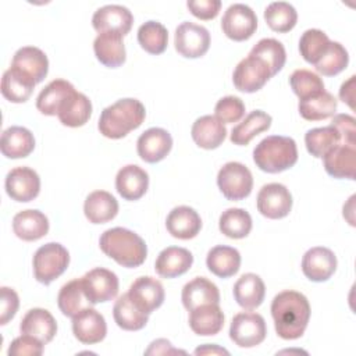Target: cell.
Here are the masks:
<instances>
[{
	"label": "cell",
	"mask_w": 356,
	"mask_h": 356,
	"mask_svg": "<svg viewBox=\"0 0 356 356\" xmlns=\"http://www.w3.org/2000/svg\"><path fill=\"white\" fill-rule=\"evenodd\" d=\"M271 115L263 110H253L249 113L242 122L235 125L231 131L229 139L234 145L245 146L248 145L256 135L267 131L271 127Z\"/></svg>",
	"instance_id": "8d00e7d4"
},
{
	"label": "cell",
	"mask_w": 356,
	"mask_h": 356,
	"mask_svg": "<svg viewBox=\"0 0 356 356\" xmlns=\"http://www.w3.org/2000/svg\"><path fill=\"white\" fill-rule=\"evenodd\" d=\"M36 82L28 74L10 67L1 78V95L11 103H24L31 97Z\"/></svg>",
	"instance_id": "836d02e7"
},
{
	"label": "cell",
	"mask_w": 356,
	"mask_h": 356,
	"mask_svg": "<svg viewBox=\"0 0 356 356\" xmlns=\"http://www.w3.org/2000/svg\"><path fill=\"white\" fill-rule=\"evenodd\" d=\"M264 296L266 286L257 274L246 273L241 275L234 285V298L236 303L246 310L259 307L263 303Z\"/></svg>",
	"instance_id": "d6a6232c"
},
{
	"label": "cell",
	"mask_w": 356,
	"mask_h": 356,
	"mask_svg": "<svg viewBox=\"0 0 356 356\" xmlns=\"http://www.w3.org/2000/svg\"><path fill=\"white\" fill-rule=\"evenodd\" d=\"M145 117V106L138 99L125 97L103 108L97 128L106 138L121 139L131 131L139 128Z\"/></svg>",
	"instance_id": "3957f363"
},
{
	"label": "cell",
	"mask_w": 356,
	"mask_h": 356,
	"mask_svg": "<svg viewBox=\"0 0 356 356\" xmlns=\"http://www.w3.org/2000/svg\"><path fill=\"white\" fill-rule=\"evenodd\" d=\"M217 185L228 200H242L253 189V177L245 164L228 161L217 174Z\"/></svg>",
	"instance_id": "8992f818"
},
{
	"label": "cell",
	"mask_w": 356,
	"mask_h": 356,
	"mask_svg": "<svg viewBox=\"0 0 356 356\" xmlns=\"http://www.w3.org/2000/svg\"><path fill=\"white\" fill-rule=\"evenodd\" d=\"M355 75H352L348 81H345L342 85H341V89H339V97L343 103H346L352 110L355 108V104H353V100H355Z\"/></svg>",
	"instance_id": "11a10c76"
},
{
	"label": "cell",
	"mask_w": 356,
	"mask_h": 356,
	"mask_svg": "<svg viewBox=\"0 0 356 356\" xmlns=\"http://www.w3.org/2000/svg\"><path fill=\"white\" fill-rule=\"evenodd\" d=\"M129 299L146 314H150L159 309L165 298L163 284L153 277H139L136 278L127 292Z\"/></svg>",
	"instance_id": "2e32d148"
},
{
	"label": "cell",
	"mask_w": 356,
	"mask_h": 356,
	"mask_svg": "<svg viewBox=\"0 0 356 356\" xmlns=\"http://www.w3.org/2000/svg\"><path fill=\"white\" fill-rule=\"evenodd\" d=\"M267 335V325L261 314L242 312L234 316L229 325V338L239 348L260 345Z\"/></svg>",
	"instance_id": "52a82bcc"
},
{
	"label": "cell",
	"mask_w": 356,
	"mask_h": 356,
	"mask_svg": "<svg viewBox=\"0 0 356 356\" xmlns=\"http://www.w3.org/2000/svg\"><path fill=\"white\" fill-rule=\"evenodd\" d=\"M356 120L353 115L349 114H335L332 115V121H331V127H334L341 138V143L342 145H348V146H353L356 147V128H355Z\"/></svg>",
	"instance_id": "816d5d0a"
},
{
	"label": "cell",
	"mask_w": 356,
	"mask_h": 356,
	"mask_svg": "<svg viewBox=\"0 0 356 356\" xmlns=\"http://www.w3.org/2000/svg\"><path fill=\"white\" fill-rule=\"evenodd\" d=\"M13 231L22 241H38L49 232V220L39 210H22L13 218Z\"/></svg>",
	"instance_id": "484cf974"
},
{
	"label": "cell",
	"mask_w": 356,
	"mask_h": 356,
	"mask_svg": "<svg viewBox=\"0 0 356 356\" xmlns=\"http://www.w3.org/2000/svg\"><path fill=\"white\" fill-rule=\"evenodd\" d=\"M193 142L202 149H217L227 136L225 125L214 115L199 117L191 129Z\"/></svg>",
	"instance_id": "83f0119b"
},
{
	"label": "cell",
	"mask_w": 356,
	"mask_h": 356,
	"mask_svg": "<svg viewBox=\"0 0 356 356\" xmlns=\"http://www.w3.org/2000/svg\"><path fill=\"white\" fill-rule=\"evenodd\" d=\"M214 113L222 124L238 122L245 115V104L238 96H224L216 103Z\"/></svg>",
	"instance_id": "681fc988"
},
{
	"label": "cell",
	"mask_w": 356,
	"mask_h": 356,
	"mask_svg": "<svg viewBox=\"0 0 356 356\" xmlns=\"http://www.w3.org/2000/svg\"><path fill=\"white\" fill-rule=\"evenodd\" d=\"M96 58L108 68H117L125 63L127 51L122 36L118 33H99L93 42Z\"/></svg>",
	"instance_id": "4dcf8cb0"
},
{
	"label": "cell",
	"mask_w": 356,
	"mask_h": 356,
	"mask_svg": "<svg viewBox=\"0 0 356 356\" xmlns=\"http://www.w3.org/2000/svg\"><path fill=\"white\" fill-rule=\"evenodd\" d=\"M165 227L174 238L192 239L202 228V218L195 209L189 206H177L168 213Z\"/></svg>",
	"instance_id": "44dd1931"
},
{
	"label": "cell",
	"mask_w": 356,
	"mask_h": 356,
	"mask_svg": "<svg viewBox=\"0 0 356 356\" xmlns=\"http://www.w3.org/2000/svg\"><path fill=\"white\" fill-rule=\"evenodd\" d=\"M323 164L325 172L334 178L355 179L356 147L339 143L323 156Z\"/></svg>",
	"instance_id": "603a6c76"
},
{
	"label": "cell",
	"mask_w": 356,
	"mask_h": 356,
	"mask_svg": "<svg viewBox=\"0 0 356 356\" xmlns=\"http://www.w3.org/2000/svg\"><path fill=\"white\" fill-rule=\"evenodd\" d=\"M188 10L199 19H213L218 15L221 8L220 0H189L186 3Z\"/></svg>",
	"instance_id": "db71d44e"
},
{
	"label": "cell",
	"mask_w": 356,
	"mask_h": 356,
	"mask_svg": "<svg viewBox=\"0 0 356 356\" xmlns=\"http://www.w3.org/2000/svg\"><path fill=\"white\" fill-rule=\"evenodd\" d=\"M75 92L71 82L65 79H53L36 97V108L44 115H57L65 99Z\"/></svg>",
	"instance_id": "1f68e13d"
},
{
	"label": "cell",
	"mask_w": 356,
	"mask_h": 356,
	"mask_svg": "<svg viewBox=\"0 0 356 356\" xmlns=\"http://www.w3.org/2000/svg\"><path fill=\"white\" fill-rule=\"evenodd\" d=\"M35 149L33 134L25 127H10L3 131L0 150L7 159H24Z\"/></svg>",
	"instance_id": "4316f807"
},
{
	"label": "cell",
	"mask_w": 356,
	"mask_h": 356,
	"mask_svg": "<svg viewBox=\"0 0 356 356\" xmlns=\"http://www.w3.org/2000/svg\"><path fill=\"white\" fill-rule=\"evenodd\" d=\"M193 263L192 253L179 246H168L163 249L154 263L156 273L163 278H175L185 274Z\"/></svg>",
	"instance_id": "7402d4cb"
},
{
	"label": "cell",
	"mask_w": 356,
	"mask_h": 356,
	"mask_svg": "<svg viewBox=\"0 0 356 356\" xmlns=\"http://www.w3.org/2000/svg\"><path fill=\"white\" fill-rule=\"evenodd\" d=\"M134 24L132 13L120 4H107L97 8L92 17V25L99 33H118L125 36Z\"/></svg>",
	"instance_id": "5bb4252c"
},
{
	"label": "cell",
	"mask_w": 356,
	"mask_h": 356,
	"mask_svg": "<svg viewBox=\"0 0 356 356\" xmlns=\"http://www.w3.org/2000/svg\"><path fill=\"white\" fill-rule=\"evenodd\" d=\"M83 291L92 305L113 300L120 289V281L115 273L104 267L89 270L81 277Z\"/></svg>",
	"instance_id": "30bf717a"
},
{
	"label": "cell",
	"mask_w": 356,
	"mask_h": 356,
	"mask_svg": "<svg viewBox=\"0 0 356 356\" xmlns=\"http://www.w3.org/2000/svg\"><path fill=\"white\" fill-rule=\"evenodd\" d=\"M182 305L186 310H193L197 306L220 303V291L214 282L206 277H195L192 281L186 282L181 293Z\"/></svg>",
	"instance_id": "cb8c5ba5"
},
{
	"label": "cell",
	"mask_w": 356,
	"mask_h": 356,
	"mask_svg": "<svg viewBox=\"0 0 356 356\" xmlns=\"http://www.w3.org/2000/svg\"><path fill=\"white\" fill-rule=\"evenodd\" d=\"M337 270V256L324 246L310 248L302 257V271L313 282H324Z\"/></svg>",
	"instance_id": "9a60e30c"
},
{
	"label": "cell",
	"mask_w": 356,
	"mask_h": 356,
	"mask_svg": "<svg viewBox=\"0 0 356 356\" xmlns=\"http://www.w3.org/2000/svg\"><path fill=\"white\" fill-rule=\"evenodd\" d=\"M195 355H229V352L224 348H220L218 345L206 343V345L195 349Z\"/></svg>",
	"instance_id": "6f0895ef"
},
{
	"label": "cell",
	"mask_w": 356,
	"mask_h": 356,
	"mask_svg": "<svg viewBox=\"0 0 356 356\" xmlns=\"http://www.w3.org/2000/svg\"><path fill=\"white\" fill-rule=\"evenodd\" d=\"M221 28L227 38L235 42L246 40L256 32V13L243 3H234L225 10L221 19Z\"/></svg>",
	"instance_id": "9c48e42d"
},
{
	"label": "cell",
	"mask_w": 356,
	"mask_h": 356,
	"mask_svg": "<svg viewBox=\"0 0 356 356\" xmlns=\"http://www.w3.org/2000/svg\"><path fill=\"white\" fill-rule=\"evenodd\" d=\"M43 345L35 337L22 334L10 343L7 353L10 356H39L43 353Z\"/></svg>",
	"instance_id": "f907efd6"
},
{
	"label": "cell",
	"mask_w": 356,
	"mask_h": 356,
	"mask_svg": "<svg viewBox=\"0 0 356 356\" xmlns=\"http://www.w3.org/2000/svg\"><path fill=\"white\" fill-rule=\"evenodd\" d=\"M83 213L89 222L104 224L117 216L118 202L107 191H95L86 196L83 203Z\"/></svg>",
	"instance_id": "f1b7e54d"
},
{
	"label": "cell",
	"mask_w": 356,
	"mask_h": 356,
	"mask_svg": "<svg viewBox=\"0 0 356 356\" xmlns=\"http://www.w3.org/2000/svg\"><path fill=\"white\" fill-rule=\"evenodd\" d=\"M271 76L273 74L267 64L249 54L236 64L232 74V81L238 90L253 93L260 90Z\"/></svg>",
	"instance_id": "8fae6325"
},
{
	"label": "cell",
	"mask_w": 356,
	"mask_h": 356,
	"mask_svg": "<svg viewBox=\"0 0 356 356\" xmlns=\"http://www.w3.org/2000/svg\"><path fill=\"white\" fill-rule=\"evenodd\" d=\"M32 264L36 281L49 285L67 270L70 264V253L61 243L49 242L35 252Z\"/></svg>",
	"instance_id": "5b68a950"
},
{
	"label": "cell",
	"mask_w": 356,
	"mask_h": 356,
	"mask_svg": "<svg viewBox=\"0 0 356 356\" xmlns=\"http://www.w3.org/2000/svg\"><path fill=\"white\" fill-rule=\"evenodd\" d=\"M92 115V103L89 97L81 92L71 93L63 103L57 117L65 127L78 128L88 122Z\"/></svg>",
	"instance_id": "d590c367"
},
{
	"label": "cell",
	"mask_w": 356,
	"mask_h": 356,
	"mask_svg": "<svg viewBox=\"0 0 356 356\" xmlns=\"http://www.w3.org/2000/svg\"><path fill=\"white\" fill-rule=\"evenodd\" d=\"M341 143L337 129L331 125L309 129L305 135V145L307 152L317 159H323L332 147Z\"/></svg>",
	"instance_id": "ee69618b"
},
{
	"label": "cell",
	"mask_w": 356,
	"mask_h": 356,
	"mask_svg": "<svg viewBox=\"0 0 356 356\" xmlns=\"http://www.w3.org/2000/svg\"><path fill=\"white\" fill-rule=\"evenodd\" d=\"M271 316L278 337L298 339L303 335L310 318L309 300L300 292L282 291L271 302Z\"/></svg>",
	"instance_id": "6da1fadb"
},
{
	"label": "cell",
	"mask_w": 356,
	"mask_h": 356,
	"mask_svg": "<svg viewBox=\"0 0 356 356\" xmlns=\"http://www.w3.org/2000/svg\"><path fill=\"white\" fill-rule=\"evenodd\" d=\"M256 204L261 216L271 220L284 218L292 209V195L282 184H266L257 193Z\"/></svg>",
	"instance_id": "7c38bea8"
},
{
	"label": "cell",
	"mask_w": 356,
	"mask_h": 356,
	"mask_svg": "<svg viewBox=\"0 0 356 356\" xmlns=\"http://www.w3.org/2000/svg\"><path fill=\"white\" fill-rule=\"evenodd\" d=\"M72 332L79 342L93 345L104 339L107 324L103 314L93 307H86L72 317Z\"/></svg>",
	"instance_id": "e0dca14e"
},
{
	"label": "cell",
	"mask_w": 356,
	"mask_h": 356,
	"mask_svg": "<svg viewBox=\"0 0 356 356\" xmlns=\"http://www.w3.org/2000/svg\"><path fill=\"white\" fill-rule=\"evenodd\" d=\"M177 350L171 346V342L167 339H156L150 343L149 349L145 352L146 355H165V353H177Z\"/></svg>",
	"instance_id": "9f6ffc18"
},
{
	"label": "cell",
	"mask_w": 356,
	"mask_h": 356,
	"mask_svg": "<svg viewBox=\"0 0 356 356\" xmlns=\"http://www.w3.org/2000/svg\"><path fill=\"white\" fill-rule=\"evenodd\" d=\"M0 324L6 325L17 313L19 306V298L13 288H0Z\"/></svg>",
	"instance_id": "f5cc1de1"
},
{
	"label": "cell",
	"mask_w": 356,
	"mask_h": 356,
	"mask_svg": "<svg viewBox=\"0 0 356 356\" xmlns=\"http://www.w3.org/2000/svg\"><path fill=\"white\" fill-rule=\"evenodd\" d=\"M191 330L202 337L216 335L224 327V313L218 305H202L189 313Z\"/></svg>",
	"instance_id": "f546056e"
},
{
	"label": "cell",
	"mask_w": 356,
	"mask_h": 356,
	"mask_svg": "<svg viewBox=\"0 0 356 356\" xmlns=\"http://www.w3.org/2000/svg\"><path fill=\"white\" fill-rule=\"evenodd\" d=\"M113 316L117 325L125 331L142 330L149 320V314L143 313L128 296V293L121 295L113 307Z\"/></svg>",
	"instance_id": "ab89813d"
},
{
	"label": "cell",
	"mask_w": 356,
	"mask_h": 356,
	"mask_svg": "<svg viewBox=\"0 0 356 356\" xmlns=\"http://www.w3.org/2000/svg\"><path fill=\"white\" fill-rule=\"evenodd\" d=\"M175 50L186 58H197L207 53L210 47V32L199 24L184 21L174 35Z\"/></svg>",
	"instance_id": "ba28073f"
},
{
	"label": "cell",
	"mask_w": 356,
	"mask_h": 356,
	"mask_svg": "<svg viewBox=\"0 0 356 356\" xmlns=\"http://www.w3.org/2000/svg\"><path fill=\"white\" fill-rule=\"evenodd\" d=\"M220 231L232 239H242L252 229V217L245 209L231 207L221 213L218 220Z\"/></svg>",
	"instance_id": "60d3db41"
},
{
	"label": "cell",
	"mask_w": 356,
	"mask_h": 356,
	"mask_svg": "<svg viewBox=\"0 0 356 356\" xmlns=\"http://www.w3.org/2000/svg\"><path fill=\"white\" fill-rule=\"evenodd\" d=\"M21 334H28L39 339L42 343H49L57 334V323L53 314L42 307L31 309L25 313L19 324Z\"/></svg>",
	"instance_id": "ffe728a7"
},
{
	"label": "cell",
	"mask_w": 356,
	"mask_h": 356,
	"mask_svg": "<svg viewBox=\"0 0 356 356\" xmlns=\"http://www.w3.org/2000/svg\"><path fill=\"white\" fill-rule=\"evenodd\" d=\"M99 245L106 256L128 268L139 267L147 256L145 241L136 232L122 227L106 229L99 239Z\"/></svg>",
	"instance_id": "7a4b0ae2"
},
{
	"label": "cell",
	"mask_w": 356,
	"mask_h": 356,
	"mask_svg": "<svg viewBox=\"0 0 356 356\" xmlns=\"http://www.w3.org/2000/svg\"><path fill=\"white\" fill-rule=\"evenodd\" d=\"M250 56H254L264 61L267 67L270 68L273 76L282 70L285 61H286V51L284 44L273 38H264L260 39L250 50Z\"/></svg>",
	"instance_id": "7bdbcfd3"
},
{
	"label": "cell",
	"mask_w": 356,
	"mask_h": 356,
	"mask_svg": "<svg viewBox=\"0 0 356 356\" xmlns=\"http://www.w3.org/2000/svg\"><path fill=\"white\" fill-rule=\"evenodd\" d=\"M337 99L327 90L300 99L298 104L299 114L307 121H320L335 115Z\"/></svg>",
	"instance_id": "74e56055"
},
{
	"label": "cell",
	"mask_w": 356,
	"mask_h": 356,
	"mask_svg": "<svg viewBox=\"0 0 356 356\" xmlns=\"http://www.w3.org/2000/svg\"><path fill=\"white\" fill-rule=\"evenodd\" d=\"M149 188L147 172L136 164H127L118 170L115 177V189L125 200L140 199Z\"/></svg>",
	"instance_id": "d6986e66"
},
{
	"label": "cell",
	"mask_w": 356,
	"mask_h": 356,
	"mask_svg": "<svg viewBox=\"0 0 356 356\" xmlns=\"http://www.w3.org/2000/svg\"><path fill=\"white\" fill-rule=\"evenodd\" d=\"M11 67L28 74L36 83H40L49 72V60L43 50L35 46L19 47L13 57Z\"/></svg>",
	"instance_id": "d4e9b609"
},
{
	"label": "cell",
	"mask_w": 356,
	"mask_h": 356,
	"mask_svg": "<svg viewBox=\"0 0 356 356\" xmlns=\"http://www.w3.org/2000/svg\"><path fill=\"white\" fill-rule=\"evenodd\" d=\"M349 63V54L339 42H330L328 47L314 64L317 72L324 76H334L342 72Z\"/></svg>",
	"instance_id": "bcb514c9"
},
{
	"label": "cell",
	"mask_w": 356,
	"mask_h": 356,
	"mask_svg": "<svg viewBox=\"0 0 356 356\" xmlns=\"http://www.w3.org/2000/svg\"><path fill=\"white\" fill-rule=\"evenodd\" d=\"M330 42L331 40L325 32L316 28L307 29L302 33L299 39L300 56L305 58V61L314 65L328 47Z\"/></svg>",
	"instance_id": "7dc6e473"
},
{
	"label": "cell",
	"mask_w": 356,
	"mask_h": 356,
	"mask_svg": "<svg viewBox=\"0 0 356 356\" xmlns=\"http://www.w3.org/2000/svg\"><path fill=\"white\" fill-rule=\"evenodd\" d=\"M138 42L140 47L150 54H161L167 49L168 31L159 21H146L138 29Z\"/></svg>",
	"instance_id": "b9f144b4"
},
{
	"label": "cell",
	"mask_w": 356,
	"mask_h": 356,
	"mask_svg": "<svg viewBox=\"0 0 356 356\" xmlns=\"http://www.w3.org/2000/svg\"><path fill=\"white\" fill-rule=\"evenodd\" d=\"M253 161L264 172H282L298 161L296 142L289 136L270 135L256 145Z\"/></svg>",
	"instance_id": "277c9868"
},
{
	"label": "cell",
	"mask_w": 356,
	"mask_h": 356,
	"mask_svg": "<svg viewBox=\"0 0 356 356\" xmlns=\"http://www.w3.org/2000/svg\"><path fill=\"white\" fill-rule=\"evenodd\" d=\"M264 19L273 31L285 33L296 25L298 13L295 7L286 1H273L264 10Z\"/></svg>",
	"instance_id": "f6af8a7d"
},
{
	"label": "cell",
	"mask_w": 356,
	"mask_h": 356,
	"mask_svg": "<svg viewBox=\"0 0 356 356\" xmlns=\"http://www.w3.org/2000/svg\"><path fill=\"white\" fill-rule=\"evenodd\" d=\"M207 268L220 278H228L241 268V253L238 249L225 245L211 248L206 257Z\"/></svg>",
	"instance_id": "e575fe53"
},
{
	"label": "cell",
	"mask_w": 356,
	"mask_h": 356,
	"mask_svg": "<svg viewBox=\"0 0 356 356\" xmlns=\"http://www.w3.org/2000/svg\"><path fill=\"white\" fill-rule=\"evenodd\" d=\"M6 192L15 202H31L40 192V178L29 167H15L6 177Z\"/></svg>",
	"instance_id": "4fadbf2b"
},
{
	"label": "cell",
	"mask_w": 356,
	"mask_h": 356,
	"mask_svg": "<svg viewBox=\"0 0 356 356\" xmlns=\"http://www.w3.org/2000/svg\"><path fill=\"white\" fill-rule=\"evenodd\" d=\"M172 147V138L164 128H149L136 140L139 157L146 163H159Z\"/></svg>",
	"instance_id": "ac0fdd59"
},
{
	"label": "cell",
	"mask_w": 356,
	"mask_h": 356,
	"mask_svg": "<svg viewBox=\"0 0 356 356\" xmlns=\"http://www.w3.org/2000/svg\"><path fill=\"white\" fill-rule=\"evenodd\" d=\"M57 303H58L60 312L65 317H71V318L76 316L81 310L93 306L83 291L81 278L68 281L61 286L57 296Z\"/></svg>",
	"instance_id": "f35d334b"
},
{
	"label": "cell",
	"mask_w": 356,
	"mask_h": 356,
	"mask_svg": "<svg viewBox=\"0 0 356 356\" xmlns=\"http://www.w3.org/2000/svg\"><path fill=\"white\" fill-rule=\"evenodd\" d=\"M289 85L293 93L300 99L309 97L318 92L325 90L323 79L309 70H296L289 76Z\"/></svg>",
	"instance_id": "c3c4849f"
}]
</instances>
